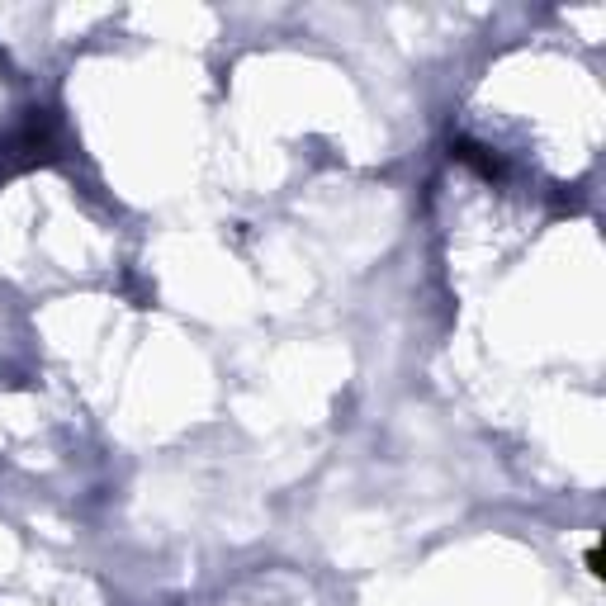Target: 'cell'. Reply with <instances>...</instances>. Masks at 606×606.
<instances>
[{"mask_svg":"<svg viewBox=\"0 0 606 606\" xmlns=\"http://www.w3.org/2000/svg\"><path fill=\"white\" fill-rule=\"evenodd\" d=\"M588 573H602V554H597V545L588 550Z\"/></svg>","mask_w":606,"mask_h":606,"instance_id":"2","label":"cell"},{"mask_svg":"<svg viewBox=\"0 0 606 606\" xmlns=\"http://www.w3.org/2000/svg\"><path fill=\"white\" fill-rule=\"evenodd\" d=\"M53 157V119L48 114H29L19 128L0 133V176H10L19 166Z\"/></svg>","mask_w":606,"mask_h":606,"instance_id":"1","label":"cell"}]
</instances>
